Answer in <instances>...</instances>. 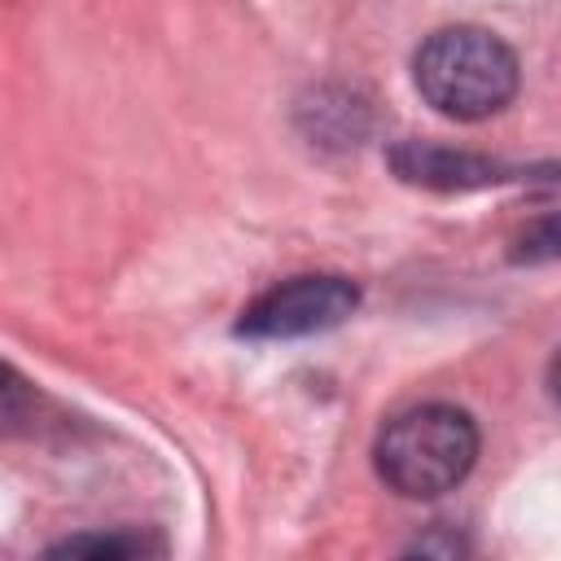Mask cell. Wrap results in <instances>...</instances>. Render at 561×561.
Returning <instances> with one entry per match:
<instances>
[{
	"mask_svg": "<svg viewBox=\"0 0 561 561\" xmlns=\"http://www.w3.org/2000/svg\"><path fill=\"white\" fill-rule=\"evenodd\" d=\"M359 302L355 280L346 276H289L259 294L241 320L237 333L245 337H307L342 324Z\"/></svg>",
	"mask_w": 561,
	"mask_h": 561,
	"instance_id": "cell-3",
	"label": "cell"
},
{
	"mask_svg": "<svg viewBox=\"0 0 561 561\" xmlns=\"http://www.w3.org/2000/svg\"><path fill=\"white\" fill-rule=\"evenodd\" d=\"M31 416V386L0 364V434H13Z\"/></svg>",
	"mask_w": 561,
	"mask_h": 561,
	"instance_id": "cell-6",
	"label": "cell"
},
{
	"mask_svg": "<svg viewBox=\"0 0 561 561\" xmlns=\"http://www.w3.org/2000/svg\"><path fill=\"white\" fill-rule=\"evenodd\" d=\"M53 557H145V552H162V543L140 539V535H75L48 548Z\"/></svg>",
	"mask_w": 561,
	"mask_h": 561,
	"instance_id": "cell-5",
	"label": "cell"
},
{
	"mask_svg": "<svg viewBox=\"0 0 561 561\" xmlns=\"http://www.w3.org/2000/svg\"><path fill=\"white\" fill-rule=\"evenodd\" d=\"M412 83L438 114L478 123L517 96V57L482 26H443L416 48Z\"/></svg>",
	"mask_w": 561,
	"mask_h": 561,
	"instance_id": "cell-1",
	"label": "cell"
},
{
	"mask_svg": "<svg viewBox=\"0 0 561 561\" xmlns=\"http://www.w3.org/2000/svg\"><path fill=\"white\" fill-rule=\"evenodd\" d=\"M478 460V425L465 408L421 403L386 421L373 447L381 482L403 500H434L456 491Z\"/></svg>",
	"mask_w": 561,
	"mask_h": 561,
	"instance_id": "cell-2",
	"label": "cell"
},
{
	"mask_svg": "<svg viewBox=\"0 0 561 561\" xmlns=\"http://www.w3.org/2000/svg\"><path fill=\"white\" fill-rule=\"evenodd\" d=\"M390 167L399 171V180L421 184V188H486L508 180V167L478 158V153H460V149H443V145H425V140H403L390 149Z\"/></svg>",
	"mask_w": 561,
	"mask_h": 561,
	"instance_id": "cell-4",
	"label": "cell"
}]
</instances>
